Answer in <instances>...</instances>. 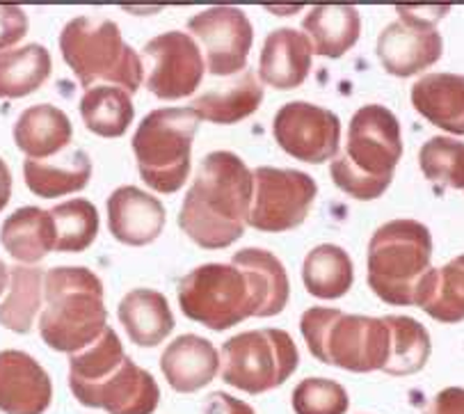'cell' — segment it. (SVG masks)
Returning a JSON list of instances; mask_svg holds the SVG:
<instances>
[{"instance_id": "52a82bcc", "label": "cell", "mask_w": 464, "mask_h": 414, "mask_svg": "<svg viewBox=\"0 0 464 414\" xmlns=\"http://www.w3.org/2000/svg\"><path fill=\"white\" fill-rule=\"evenodd\" d=\"M60 51L82 87L92 90L96 81H106L130 94L144 81V63L121 37L111 19L76 16L60 34Z\"/></svg>"}, {"instance_id": "e0dca14e", "label": "cell", "mask_w": 464, "mask_h": 414, "mask_svg": "<svg viewBox=\"0 0 464 414\" xmlns=\"http://www.w3.org/2000/svg\"><path fill=\"white\" fill-rule=\"evenodd\" d=\"M108 226L124 246H149L163 232L165 207L135 186H121L108 197Z\"/></svg>"}, {"instance_id": "4dcf8cb0", "label": "cell", "mask_w": 464, "mask_h": 414, "mask_svg": "<svg viewBox=\"0 0 464 414\" xmlns=\"http://www.w3.org/2000/svg\"><path fill=\"white\" fill-rule=\"evenodd\" d=\"M10 277L12 289L0 304V325L12 332L28 334L42 307L44 270L37 265H14L10 268Z\"/></svg>"}, {"instance_id": "277c9868", "label": "cell", "mask_w": 464, "mask_h": 414, "mask_svg": "<svg viewBox=\"0 0 464 414\" xmlns=\"http://www.w3.org/2000/svg\"><path fill=\"white\" fill-rule=\"evenodd\" d=\"M46 309L39 318V334L58 352H81L108 328L103 284L82 265H58L44 280Z\"/></svg>"}, {"instance_id": "6da1fadb", "label": "cell", "mask_w": 464, "mask_h": 414, "mask_svg": "<svg viewBox=\"0 0 464 414\" xmlns=\"http://www.w3.org/2000/svg\"><path fill=\"white\" fill-rule=\"evenodd\" d=\"M291 295L286 268L261 247L236 252L231 264H206L179 282L183 316L222 332L247 318H270L284 312Z\"/></svg>"}, {"instance_id": "8992f818", "label": "cell", "mask_w": 464, "mask_h": 414, "mask_svg": "<svg viewBox=\"0 0 464 414\" xmlns=\"http://www.w3.org/2000/svg\"><path fill=\"white\" fill-rule=\"evenodd\" d=\"M300 330L309 352L327 366L369 373L384 371L389 361V325L384 318L312 307L302 313Z\"/></svg>"}, {"instance_id": "d4e9b609", "label": "cell", "mask_w": 464, "mask_h": 414, "mask_svg": "<svg viewBox=\"0 0 464 414\" xmlns=\"http://www.w3.org/2000/svg\"><path fill=\"white\" fill-rule=\"evenodd\" d=\"M25 186L37 197L55 199L63 195L81 193L92 178V160L87 151L73 149L58 160H25Z\"/></svg>"}, {"instance_id": "cb8c5ba5", "label": "cell", "mask_w": 464, "mask_h": 414, "mask_svg": "<svg viewBox=\"0 0 464 414\" xmlns=\"http://www.w3.org/2000/svg\"><path fill=\"white\" fill-rule=\"evenodd\" d=\"M264 101V85L252 69H245L234 82L192 99L190 111L211 124H236L254 115Z\"/></svg>"}, {"instance_id": "d590c367", "label": "cell", "mask_w": 464, "mask_h": 414, "mask_svg": "<svg viewBox=\"0 0 464 414\" xmlns=\"http://www.w3.org/2000/svg\"><path fill=\"white\" fill-rule=\"evenodd\" d=\"M28 33V16L16 5H0V53L10 51Z\"/></svg>"}, {"instance_id": "2e32d148", "label": "cell", "mask_w": 464, "mask_h": 414, "mask_svg": "<svg viewBox=\"0 0 464 414\" xmlns=\"http://www.w3.org/2000/svg\"><path fill=\"white\" fill-rule=\"evenodd\" d=\"M53 399V385L34 357L0 351V412L44 414Z\"/></svg>"}, {"instance_id": "4316f807", "label": "cell", "mask_w": 464, "mask_h": 414, "mask_svg": "<svg viewBox=\"0 0 464 414\" xmlns=\"http://www.w3.org/2000/svg\"><path fill=\"white\" fill-rule=\"evenodd\" d=\"M302 282L314 298H343L354 282V268L350 255L339 246L323 243L306 255L302 265Z\"/></svg>"}, {"instance_id": "ab89813d", "label": "cell", "mask_w": 464, "mask_h": 414, "mask_svg": "<svg viewBox=\"0 0 464 414\" xmlns=\"http://www.w3.org/2000/svg\"><path fill=\"white\" fill-rule=\"evenodd\" d=\"M7 273H10V270H7V265L0 261V295H3V291H5V286H7Z\"/></svg>"}, {"instance_id": "7a4b0ae2", "label": "cell", "mask_w": 464, "mask_h": 414, "mask_svg": "<svg viewBox=\"0 0 464 414\" xmlns=\"http://www.w3.org/2000/svg\"><path fill=\"white\" fill-rule=\"evenodd\" d=\"M254 177L240 156L213 151L204 156L179 213V226L204 250H222L238 241L249 225Z\"/></svg>"}, {"instance_id": "7c38bea8", "label": "cell", "mask_w": 464, "mask_h": 414, "mask_svg": "<svg viewBox=\"0 0 464 414\" xmlns=\"http://www.w3.org/2000/svg\"><path fill=\"white\" fill-rule=\"evenodd\" d=\"M147 60V90L163 101L190 97L201 85L206 72L204 53L195 39L181 30L163 33L144 43L142 63Z\"/></svg>"}, {"instance_id": "d6986e66", "label": "cell", "mask_w": 464, "mask_h": 414, "mask_svg": "<svg viewBox=\"0 0 464 414\" xmlns=\"http://www.w3.org/2000/svg\"><path fill=\"white\" fill-rule=\"evenodd\" d=\"M220 352L216 346L197 334L177 337L160 357L163 376L179 394H195L204 390L220 373Z\"/></svg>"}, {"instance_id": "74e56055", "label": "cell", "mask_w": 464, "mask_h": 414, "mask_svg": "<svg viewBox=\"0 0 464 414\" xmlns=\"http://www.w3.org/2000/svg\"><path fill=\"white\" fill-rule=\"evenodd\" d=\"M426 414H464V390L462 387H446L432 399Z\"/></svg>"}, {"instance_id": "7402d4cb", "label": "cell", "mask_w": 464, "mask_h": 414, "mask_svg": "<svg viewBox=\"0 0 464 414\" xmlns=\"http://www.w3.org/2000/svg\"><path fill=\"white\" fill-rule=\"evenodd\" d=\"M73 126L64 111L39 103L21 112L14 124V142L30 160H46L72 142Z\"/></svg>"}, {"instance_id": "5b68a950", "label": "cell", "mask_w": 464, "mask_h": 414, "mask_svg": "<svg viewBox=\"0 0 464 414\" xmlns=\"http://www.w3.org/2000/svg\"><path fill=\"white\" fill-rule=\"evenodd\" d=\"M432 236L426 225L410 217L389 220L369 243V286L396 307H421L432 273Z\"/></svg>"}, {"instance_id": "603a6c76", "label": "cell", "mask_w": 464, "mask_h": 414, "mask_svg": "<svg viewBox=\"0 0 464 414\" xmlns=\"http://www.w3.org/2000/svg\"><path fill=\"white\" fill-rule=\"evenodd\" d=\"M0 243L7 255L24 265L37 264L51 250H55L58 232L51 211L37 207H24L12 213L0 229Z\"/></svg>"}, {"instance_id": "836d02e7", "label": "cell", "mask_w": 464, "mask_h": 414, "mask_svg": "<svg viewBox=\"0 0 464 414\" xmlns=\"http://www.w3.org/2000/svg\"><path fill=\"white\" fill-rule=\"evenodd\" d=\"M419 165L428 181L464 190V142L446 135L430 138L419 151Z\"/></svg>"}, {"instance_id": "1f68e13d", "label": "cell", "mask_w": 464, "mask_h": 414, "mask_svg": "<svg viewBox=\"0 0 464 414\" xmlns=\"http://www.w3.org/2000/svg\"><path fill=\"white\" fill-rule=\"evenodd\" d=\"M421 309L440 323L464 321V255L441 268H432Z\"/></svg>"}, {"instance_id": "f546056e", "label": "cell", "mask_w": 464, "mask_h": 414, "mask_svg": "<svg viewBox=\"0 0 464 414\" xmlns=\"http://www.w3.org/2000/svg\"><path fill=\"white\" fill-rule=\"evenodd\" d=\"M81 115L87 129L101 138H121L133 121V101L121 87L99 85L81 99Z\"/></svg>"}, {"instance_id": "5bb4252c", "label": "cell", "mask_w": 464, "mask_h": 414, "mask_svg": "<svg viewBox=\"0 0 464 414\" xmlns=\"http://www.w3.org/2000/svg\"><path fill=\"white\" fill-rule=\"evenodd\" d=\"M188 30L204 46V60L213 76H234L247 69L254 28L238 7H211L188 21Z\"/></svg>"}, {"instance_id": "30bf717a", "label": "cell", "mask_w": 464, "mask_h": 414, "mask_svg": "<svg viewBox=\"0 0 464 414\" xmlns=\"http://www.w3.org/2000/svg\"><path fill=\"white\" fill-rule=\"evenodd\" d=\"M401 19L378 37V58L392 76L407 78L430 69L441 58L444 42L435 25L449 7H398Z\"/></svg>"}, {"instance_id": "3957f363", "label": "cell", "mask_w": 464, "mask_h": 414, "mask_svg": "<svg viewBox=\"0 0 464 414\" xmlns=\"http://www.w3.org/2000/svg\"><path fill=\"white\" fill-rule=\"evenodd\" d=\"M402 156L401 124L389 108L369 103L353 115L343 156L330 165L336 188L359 202L382 197Z\"/></svg>"}, {"instance_id": "8d00e7d4", "label": "cell", "mask_w": 464, "mask_h": 414, "mask_svg": "<svg viewBox=\"0 0 464 414\" xmlns=\"http://www.w3.org/2000/svg\"><path fill=\"white\" fill-rule=\"evenodd\" d=\"M204 414H256L254 408L225 391H213L204 403Z\"/></svg>"}, {"instance_id": "f1b7e54d", "label": "cell", "mask_w": 464, "mask_h": 414, "mask_svg": "<svg viewBox=\"0 0 464 414\" xmlns=\"http://www.w3.org/2000/svg\"><path fill=\"white\" fill-rule=\"evenodd\" d=\"M51 72L53 60L39 43L0 53V99L28 97L48 81Z\"/></svg>"}, {"instance_id": "e575fe53", "label": "cell", "mask_w": 464, "mask_h": 414, "mask_svg": "<svg viewBox=\"0 0 464 414\" xmlns=\"http://www.w3.org/2000/svg\"><path fill=\"white\" fill-rule=\"evenodd\" d=\"M348 408V391L330 378H306L293 390L295 414H345Z\"/></svg>"}, {"instance_id": "9a60e30c", "label": "cell", "mask_w": 464, "mask_h": 414, "mask_svg": "<svg viewBox=\"0 0 464 414\" xmlns=\"http://www.w3.org/2000/svg\"><path fill=\"white\" fill-rule=\"evenodd\" d=\"M72 394L85 408H101L108 414H153L160 403L156 378L135 364L129 355L111 376Z\"/></svg>"}, {"instance_id": "ffe728a7", "label": "cell", "mask_w": 464, "mask_h": 414, "mask_svg": "<svg viewBox=\"0 0 464 414\" xmlns=\"http://www.w3.org/2000/svg\"><path fill=\"white\" fill-rule=\"evenodd\" d=\"M411 106L437 129L464 135V76L426 73L411 87Z\"/></svg>"}, {"instance_id": "4fadbf2b", "label": "cell", "mask_w": 464, "mask_h": 414, "mask_svg": "<svg viewBox=\"0 0 464 414\" xmlns=\"http://www.w3.org/2000/svg\"><path fill=\"white\" fill-rule=\"evenodd\" d=\"M277 145L293 159L321 165L336 159L341 147V121L327 108L309 101H291L275 115Z\"/></svg>"}, {"instance_id": "ac0fdd59", "label": "cell", "mask_w": 464, "mask_h": 414, "mask_svg": "<svg viewBox=\"0 0 464 414\" xmlns=\"http://www.w3.org/2000/svg\"><path fill=\"white\" fill-rule=\"evenodd\" d=\"M314 46L306 34L277 28L266 37L259 58V76L275 90H295L312 72Z\"/></svg>"}, {"instance_id": "83f0119b", "label": "cell", "mask_w": 464, "mask_h": 414, "mask_svg": "<svg viewBox=\"0 0 464 414\" xmlns=\"http://www.w3.org/2000/svg\"><path fill=\"white\" fill-rule=\"evenodd\" d=\"M389 325V361L384 366V373L393 378L414 376L428 364L432 343L428 330L419 323L417 318L401 316H382Z\"/></svg>"}, {"instance_id": "484cf974", "label": "cell", "mask_w": 464, "mask_h": 414, "mask_svg": "<svg viewBox=\"0 0 464 414\" xmlns=\"http://www.w3.org/2000/svg\"><path fill=\"white\" fill-rule=\"evenodd\" d=\"M314 53L323 58H341L357 43L362 33L359 12L350 5H318L302 21Z\"/></svg>"}, {"instance_id": "9c48e42d", "label": "cell", "mask_w": 464, "mask_h": 414, "mask_svg": "<svg viewBox=\"0 0 464 414\" xmlns=\"http://www.w3.org/2000/svg\"><path fill=\"white\" fill-rule=\"evenodd\" d=\"M220 361L227 385L256 396L284 385L295 373L300 352L284 330H249L222 343Z\"/></svg>"}, {"instance_id": "f35d334b", "label": "cell", "mask_w": 464, "mask_h": 414, "mask_svg": "<svg viewBox=\"0 0 464 414\" xmlns=\"http://www.w3.org/2000/svg\"><path fill=\"white\" fill-rule=\"evenodd\" d=\"M12 197V172L5 165V160L0 159V211L7 207Z\"/></svg>"}, {"instance_id": "ba28073f", "label": "cell", "mask_w": 464, "mask_h": 414, "mask_svg": "<svg viewBox=\"0 0 464 414\" xmlns=\"http://www.w3.org/2000/svg\"><path fill=\"white\" fill-rule=\"evenodd\" d=\"M199 121L190 106L159 108L140 121L130 145L140 177L149 188L172 195L186 186Z\"/></svg>"}, {"instance_id": "8fae6325", "label": "cell", "mask_w": 464, "mask_h": 414, "mask_svg": "<svg viewBox=\"0 0 464 414\" xmlns=\"http://www.w3.org/2000/svg\"><path fill=\"white\" fill-rule=\"evenodd\" d=\"M254 195L249 226L259 232H288L306 220L318 195V186L300 169L256 168L252 169Z\"/></svg>"}, {"instance_id": "d6a6232c", "label": "cell", "mask_w": 464, "mask_h": 414, "mask_svg": "<svg viewBox=\"0 0 464 414\" xmlns=\"http://www.w3.org/2000/svg\"><path fill=\"white\" fill-rule=\"evenodd\" d=\"M58 232V252H82L99 236V211L90 199H69L51 208Z\"/></svg>"}, {"instance_id": "44dd1931", "label": "cell", "mask_w": 464, "mask_h": 414, "mask_svg": "<svg viewBox=\"0 0 464 414\" xmlns=\"http://www.w3.org/2000/svg\"><path fill=\"white\" fill-rule=\"evenodd\" d=\"M121 328L140 348L160 346L174 330V313L160 291L135 289L121 298L117 309Z\"/></svg>"}]
</instances>
